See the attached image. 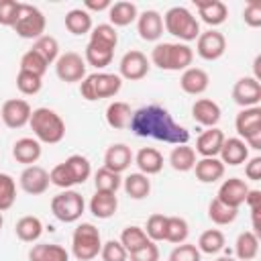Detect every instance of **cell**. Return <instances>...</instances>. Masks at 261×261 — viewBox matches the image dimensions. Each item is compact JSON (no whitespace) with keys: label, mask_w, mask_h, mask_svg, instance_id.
Listing matches in <instances>:
<instances>
[{"label":"cell","mask_w":261,"mask_h":261,"mask_svg":"<svg viewBox=\"0 0 261 261\" xmlns=\"http://www.w3.org/2000/svg\"><path fill=\"white\" fill-rule=\"evenodd\" d=\"M130 130L143 139H157L169 145H188L190 130L173 120L167 108L159 104H147L133 112Z\"/></svg>","instance_id":"6da1fadb"},{"label":"cell","mask_w":261,"mask_h":261,"mask_svg":"<svg viewBox=\"0 0 261 261\" xmlns=\"http://www.w3.org/2000/svg\"><path fill=\"white\" fill-rule=\"evenodd\" d=\"M151 61L163 71H184L194 61V51L186 43H157L151 51Z\"/></svg>","instance_id":"7a4b0ae2"},{"label":"cell","mask_w":261,"mask_h":261,"mask_svg":"<svg viewBox=\"0 0 261 261\" xmlns=\"http://www.w3.org/2000/svg\"><path fill=\"white\" fill-rule=\"evenodd\" d=\"M29 126H31L33 135H35V139L39 143L55 145V143H59L65 137V122H63V118L55 110H51L47 106H41V108L33 110Z\"/></svg>","instance_id":"3957f363"},{"label":"cell","mask_w":261,"mask_h":261,"mask_svg":"<svg viewBox=\"0 0 261 261\" xmlns=\"http://www.w3.org/2000/svg\"><path fill=\"white\" fill-rule=\"evenodd\" d=\"M120 88H122V77L118 73H106V71L90 73L80 82V94L88 102L112 98L120 92Z\"/></svg>","instance_id":"277c9868"},{"label":"cell","mask_w":261,"mask_h":261,"mask_svg":"<svg viewBox=\"0 0 261 261\" xmlns=\"http://www.w3.org/2000/svg\"><path fill=\"white\" fill-rule=\"evenodd\" d=\"M163 29L186 45L196 41L200 35V22L186 6H171L163 16Z\"/></svg>","instance_id":"5b68a950"},{"label":"cell","mask_w":261,"mask_h":261,"mask_svg":"<svg viewBox=\"0 0 261 261\" xmlns=\"http://www.w3.org/2000/svg\"><path fill=\"white\" fill-rule=\"evenodd\" d=\"M102 239L100 230L92 222H82L73 228L71 234V253L77 261H92L100 255Z\"/></svg>","instance_id":"8992f818"},{"label":"cell","mask_w":261,"mask_h":261,"mask_svg":"<svg viewBox=\"0 0 261 261\" xmlns=\"http://www.w3.org/2000/svg\"><path fill=\"white\" fill-rule=\"evenodd\" d=\"M86 210V202H84V196L75 190H63L59 192L57 196H53L51 200V212L57 220L69 224V222H75L82 218Z\"/></svg>","instance_id":"52a82bcc"},{"label":"cell","mask_w":261,"mask_h":261,"mask_svg":"<svg viewBox=\"0 0 261 261\" xmlns=\"http://www.w3.org/2000/svg\"><path fill=\"white\" fill-rule=\"evenodd\" d=\"M45 27H47V20H45V14L33 6V4H22L20 2V12H18V18L14 22V33L20 37V39H33L37 41L39 37L45 35Z\"/></svg>","instance_id":"ba28073f"},{"label":"cell","mask_w":261,"mask_h":261,"mask_svg":"<svg viewBox=\"0 0 261 261\" xmlns=\"http://www.w3.org/2000/svg\"><path fill=\"white\" fill-rule=\"evenodd\" d=\"M234 128L239 133V139L247 143L251 149H261V108H243L234 118Z\"/></svg>","instance_id":"9c48e42d"},{"label":"cell","mask_w":261,"mask_h":261,"mask_svg":"<svg viewBox=\"0 0 261 261\" xmlns=\"http://www.w3.org/2000/svg\"><path fill=\"white\" fill-rule=\"evenodd\" d=\"M55 73L65 84H75L86 77V61L75 51H65L55 61Z\"/></svg>","instance_id":"30bf717a"},{"label":"cell","mask_w":261,"mask_h":261,"mask_svg":"<svg viewBox=\"0 0 261 261\" xmlns=\"http://www.w3.org/2000/svg\"><path fill=\"white\" fill-rule=\"evenodd\" d=\"M151 69V63L147 59V55L139 49H130L126 51L122 57H120V63H118V75L122 80H128V82H139L143 80Z\"/></svg>","instance_id":"8fae6325"},{"label":"cell","mask_w":261,"mask_h":261,"mask_svg":"<svg viewBox=\"0 0 261 261\" xmlns=\"http://www.w3.org/2000/svg\"><path fill=\"white\" fill-rule=\"evenodd\" d=\"M226 51V39L220 31H204L198 35L196 39V53L198 57H202L204 61H216L224 55Z\"/></svg>","instance_id":"7c38bea8"},{"label":"cell","mask_w":261,"mask_h":261,"mask_svg":"<svg viewBox=\"0 0 261 261\" xmlns=\"http://www.w3.org/2000/svg\"><path fill=\"white\" fill-rule=\"evenodd\" d=\"M31 114H33L31 104L20 98H10L0 108V118L8 128H22L24 124H29Z\"/></svg>","instance_id":"4fadbf2b"},{"label":"cell","mask_w":261,"mask_h":261,"mask_svg":"<svg viewBox=\"0 0 261 261\" xmlns=\"http://www.w3.org/2000/svg\"><path fill=\"white\" fill-rule=\"evenodd\" d=\"M232 100L241 108L259 106V102H261V84H259V80H255L253 75L237 80L234 86H232Z\"/></svg>","instance_id":"5bb4252c"},{"label":"cell","mask_w":261,"mask_h":261,"mask_svg":"<svg viewBox=\"0 0 261 261\" xmlns=\"http://www.w3.org/2000/svg\"><path fill=\"white\" fill-rule=\"evenodd\" d=\"M18 184L22 188V192L31 194V196H41L49 190V173L41 167V165H29L20 171Z\"/></svg>","instance_id":"9a60e30c"},{"label":"cell","mask_w":261,"mask_h":261,"mask_svg":"<svg viewBox=\"0 0 261 261\" xmlns=\"http://www.w3.org/2000/svg\"><path fill=\"white\" fill-rule=\"evenodd\" d=\"M247 192H249V186L245 184V179H241V177H228V179H224V181L220 184L216 198H218L222 204H226V206L239 210V208L245 204Z\"/></svg>","instance_id":"2e32d148"},{"label":"cell","mask_w":261,"mask_h":261,"mask_svg":"<svg viewBox=\"0 0 261 261\" xmlns=\"http://www.w3.org/2000/svg\"><path fill=\"white\" fill-rule=\"evenodd\" d=\"M137 33L143 41L155 43L163 35V16L157 10H145L137 16Z\"/></svg>","instance_id":"e0dca14e"},{"label":"cell","mask_w":261,"mask_h":261,"mask_svg":"<svg viewBox=\"0 0 261 261\" xmlns=\"http://www.w3.org/2000/svg\"><path fill=\"white\" fill-rule=\"evenodd\" d=\"M133 159L135 157H133V151H130L128 145L114 143L104 153V167L110 169V171H114V173H122V171H126L130 167Z\"/></svg>","instance_id":"ac0fdd59"},{"label":"cell","mask_w":261,"mask_h":261,"mask_svg":"<svg viewBox=\"0 0 261 261\" xmlns=\"http://www.w3.org/2000/svg\"><path fill=\"white\" fill-rule=\"evenodd\" d=\"M194 4L198 8V14H200L202 22H206L210 29L222 24L228 16V8L220 0H194Z\"/></svg>","instance_id":"d6986e66"},{"label":"cell","mask_w":261,"mask_h":261,"mask_svg":"<svg viewBox=\"0 0 261 261\" xmlns=\"http://www.w3.org/2000/svg\"><path fill=\"white\" fill-rule=\"evenodd\" d=\"M179 86L186 94L190 96H200L208 90L210 86V75L202 69V67H188L181 71V77H179Z\"/></svg>","instance_id":"ffe728a7"},{"label":"cell","mask_w":261,"mask_h":261,"mask_svg":"<svg viewBox=\"0 0 261 261\" xmlns=\"http://www.w3.org/2000/svg\"><path fill=\"white\" fill-rule=\"evenodd\" d=\"M220 114H222L220 106L210 98H200L192 104V118L202 126H208V128L216 126L220 120Z\"/></svg>","instance_id":"44dd1931"},{"label":"cell","mask_w":261,"mask_h":261,"mask_svg":"<svg viewBox=\"0 0 261 261\" xmlns=\"http://www.w3.org/2000/svg\"><path fill=\"white\" fill-rule=\"evenodd\" d=\"M218 155H220L218 159H220L224 165L237 167V165H241V163H245V161L249 159V147H247V143H245L243 139L230 137V139H224L222 149H220Z\"/></svg>","instance_id":"7402d4cb"},{"label":"cell","mask_w":261,"mask_h":261,"mask_svg":"<svg viewBox=\"0 0 261 261\" xmlns=\"http://www.w3.org/2000/svg\"><path fill=\"white\" fill-rule=\"evenodd\" d=\"M224 133L216 126L204 130L198 139H196V153L202 155V157H218L220 149H222V143H224Z\"/></svg>","instance_id":"603a6c76"},{"label":"cell","mask_w":261,"mask_h":261,"mask_svg":"<svg viewBox=\"0 0 261 261\" xmlns=\"http://www.w3.org/2000/svg\"><path fill=\"white\" fill-rule=\"evenodd\" d=\"M224 167L226 165L218 157H202V159L196 161L194 173H196V179L198 181H202V184H214V181L222 179Z\"/></svg>","instance_id":"cb8c5ba5"},{"label":"cell","mask_w":261,"mask_h":261,"mask_svg":"<svg viewBox=\"0 0 261 261\" xmlns=\"http://www.w3.org/2000/svg\"><path fill=\"white\" fill-rule=\"evenodd\" d=\"M41 143L33 137H22L12 145V157L22 165H35L41 157Z\"/></svg>","instance_id":"d4e9b609"},{"label":"cell","mask_w":261,"mask_h":261,"mask_svg":"<svg viewBox=\"0 0 261 261\" xmlns=\"http://www.w3.org/2000/svg\"><path fill=\"white\" fill-rule=\"evenodd\" d=\"M88 206H90V212L96 218L106 220V218H110V216L116 214V210H118V198L112 192H98L96 190V194L90 198V204Z\"/></svg>","instance_id":"484cf974"},{"label":"cell","mask_w":261,"mask_h":261,"mask_svg":"<svg viewBox=\"0 0 261 261\" xmlns=\"http://www.w3.org/2000/svg\"><path fill=\"white\" fill-rule=\"evenodd\" d=\"M133 161L137 163V167H139V171L143 175H155V173H159L163 169V155L153 147L139 149Z\"/></svg>","instance_id":"4316f807"},{"label":"cell","mask_w":261,"mask_h":261,"mask_svg":"<svg viewBox=\"0 0 261 261\" xmlns=\"http://www.w3.org/2000/svg\"><path fill=\"white\" fill-rule=\"evenodd\" d=\"M29 261H69V253L57 243H37L29 251Z\"/></svg>","instance_id":"83f0119b"},{"label":"cell","mask_w":261,"mask_h":261,"mask_svg":"<svg viewBox=\"0 0 261 261\" xmlns=\"http://www.w3.org/2000/svg\"><path fill=\"white\" fill-rule=\"evenodd\" d=\"M139 16V10H137V4L135 2H128V0H120V2H114L110 8H108V18H110V24L116 29V27H128L130 22H135Z\"/></svg>","instance_id":"f1b7e54d"},{"label":"cell","mask_w":261,"mask_h":261,"mask_svg":"<svg viewBox=\"0 0 261 261\" xmlns=\"http://www.w3.org/2000/svg\"><path fill=\"white\" fill-rule=\"evenodd\" d=\"M122 188H124V194L133 200H143L151 194V179L149 175H143L141 171L137 173H128L124 179H122Z\"/></svg>","instance_id":"f546056e"},{"label":"cell","mask_w":261,"mask_h":261,"mask_svg":"<svg viewBox=\"0 0 261 261\" xmlns=\"http://www.w3.org/2000/svg\"><path fill=\"white\" fill-rule=\"evenodd\" d=\"M14 232H16V237H18L22 243H35V241H39L41 234H43V222H41V218L31 216V214H29V216H22V218L16 220Z\"/></svg>","instance_id":"4dcf8cb0"},{"label":"cell","mask_w":261,"mask_h":261,"mask_svg":"<svg viewBox=\"0 0 261 261\" xmlns=\"http://www.w3.org/2000/svg\"><path fill=\"white\" fill-rule=\"evenodd\" d=\"M196 161H198L196 159V151L190 145H175L171 149V153H169V165L175 171H181V173L192 171L194 165H196Z\"/></svg>","instance_id":"1f68e13d"},{"label":"cell","mask_w":261,"mask_h":261,"mask_svg":"<svg viewBox=\"0 0 261 261\" xmlns=\"http://www.w3.org/2000/svg\"><path fill=\"white\" fill-rule=\"evenodd\" d=\"M259 253V237L253 230H245L234 241V255L239 261H251Z\"/></svg>","instance_id":"d6a6232c"},{"label":"cell","mask_w":261,"mask_h":261,"mask_svg":"<svg viewBox=\"0 0 261 261\" xmlns=\"http://www.w3.org/2000/svg\"><path fill=\"white\" fill-rule=\"evenodd\" d=\"M65 29L80 37V35H88L92 31V16L86 8H73L65 14Z\"/></svg>","instance_id":"836d02e7"},{"label":"cell","mask_w":261,"mask_h":261,"mask_svg":"<svg viewBox=\"0 0 261 261\" xmlns=\"http://www.w3.org/2000/svg\"><path fill=\"white\" fill-rule=\"evenodd\" d=\"M130 116H133V110L126 102H110L106 106V122L110 128H126L130 124Z\"/></svg>","instance_id":"e575fe53"},{"label":"cell","mask_w":261,"mask_h":261,"mask_svg":"<svg viewBox=\"0 0 261 261\" xmlns=\"http://www.w3.org/2000/svg\"><path fill=\"white\" fill-rule=\"evenodd\" d=\"M88 43H94L98 47H104V49H116L118 45V33L116 29L110 24V22H102L98 27H92L90 31V41Z\"/></svg>","instance_id":"d590c367"},{"label":"cell","mask_w":261,"mask_h":261,"mask_svg":"<svg viewBox=\"0 0 261 261\" xmlns=\"http://www.w3.org/2000/svg\"><path fill=\"white\" fill-rule=\"evenodd\" d=\"M224 243H226V239H224L222 230H218V228H208V230H204V232L200 234L196 247H198L200 253L216 255V253H220V251L224 249Z\"/></svg>","instance_id":"8d00e7d4"},{"label":"cell","mask_w":261,"mask_h":261,"mask_svg":"<svg viewBox=\"0 0 261 261\" xmlns=\"http://www.w3.org/2000/svg\"><path fill=\"white\" fill-rule=\"evenodd\" d=\"M120 245L126 249V253L130 255V253H135V251H139L141 247H145L147 243H149V237L145 234V230L141 228V226H135V224H130V226H126V228H122V232H120Z\"/></svg>","instance_id":"74e56055"},{"label":"cell","mask_w":261,"mask_h":261,"mask_svg":"<svg viewBox=\"0 0 261 261\" xmlns=\"http://www.w3.org/2000/svg\"><path fill=\"white\" fill-rule=\"evenodd\" d=\"M239 216V210L237 208H230L226 204H222L218 198H214L210 204H208V218L218 224V226H224V224H230L234 222Z\"/></svg>","instance_id":"f35d334b"},{"label":"cell","mask_w":261,"mask_h":261,"mask_svg":"<svg viewBox=\"0 0 261 261\" xmlns=\"http://www.w3.org/2000/svg\"><path fill=\"white\" fill-rule=\"evenodd\" d=\"M112 57H114V51L112 49H104V47H98L94 43H88L86 45V51H84V61L96 69H104L106 65L112 63Z\"/></svg>","instance_id":"ab89813d"},{"label":"cell","mask_w":261,"mask_h":261,"mask_svg":"<svg viewBox=\"0 0 261 261\" xmlns=\"http://www.w3.org/2000/svg\"><path fill=\"white\" fill-rule=\"evenodd\" d=\"M190 234V224L181 216H167V230H165V241L173 245H181L188 241Z\"/></svg>","instance_id":"60d3db41"},{"label":"cell","mask_w":261,"mask_h":261,"mask_svg":"<svg viewBox=\"0 0 261 261\" xmlns=\"http://www.w3.org/2000/svg\"><path fill=\"white\" fill-rule=\"evenodd\" d=\"M94 186H96L98 192H112V194H116L118 188L122 186V177H120V173H114V171H110L106 167H100L94 173Z\"/></svg>","instance_id":"b9f144b4"},{"label":"cell","mask_w":261,"mask_h":261,"mask_svg":"<svg viewBox=\"0 0 261 261\" xmlns=\"http://www.w3.org/2000/svg\"><path fill=\"white\" fill-rule=\"evenodd\" d=\"M33 49L47 61V65L55 63L57 57L61 55V53H59V43H57V39L51 37V35H43V37H39V39L33 43Z\"/></svg>","instance_id":"7bdbcfd3"},{"label":"cell","mask_w":261,"mask_h":261,"mask_svg":"<svg viewBox=\"0 0 261 261\" xmlns=\"http://www.w3.org/2000/svg\"><path fill=\"white\" fill-rule=\"evenodd\" d=\"M65 165L69 167L75 184H86L88 177L92 175V165H90L88 157H84V155H77V153L75 155H69L65 159Z\"/></svg>","instance_id":"ee69618b"},{"label":"cell","mask_w":261,"mask_h":261,"mask_svg":"<svg viewBox=\"0 0 261 261\" xmlns=\"http://www.w3.org/2000/svg\"><path fill=\"white\" fill-rule=\"evenodd\" d=\"M16 202V181L8 173H0V212H6Z\"/></svg>","instance_id":"f6af8a7d"},{"label":"cell","mask_w":261,"mask_h":261,"mask_svg":"<svg viewBox=\"0 0 261 261\" xmlns=\"http://www.w3.org/2000/svg\"><path fill=\"white\" fill-rule=\"evenodd\" d=\"M47 67H49L47 61H45L35 49L24 51L22 57H20V69H22V71H29V73H35V75L43 77L45 71H47Z\"/></svg>","instance_id":"bcb514c9"},{"label":"cell","mask_w":261,"mask_h":261,"mask_svg":"<svg viewBox=\"0 0 261 261\" xmlns=\"http://www.w3.org/2000/svg\"><path fill=\"white\" fill-rule=\"evenodd\" d=\"M145 234L149 237V241L153 243H159V241H165V230H167V216L165 214H151L147 218V224H145Z\"/></svg>","instance_id":"7dc6e473"},{"label":"cell","mask_w":261,"mask_h":261,"mask_svg":"<svg viewBox=\"0 0 261 261\" xmlns=\"http://www.w3.org/2000/svg\"><path fill=\"white\" fill-rule=\"evenodd\" d=\"M16 88H18V92L24 94V96H35V94H39L41 88H43V77L20 69L18 75H16Z\"/></svg>","instance_id":"c3c4849f"},{"label":"cell","mask_w":261,"mask_h":261,"mask_svg":"<svg viewBox=\"0 0 261 261\" xmlns=\"http://www.w3.org/2000/svg\"><path fill=\"white\" fill-rule=\"evenodd\" d=\"M49 181H51L53 186L61 188V190H69L71 186H75L73 175H71L69 167L65 165V161H63V163H57V165L49 171Z\"/></svg>","instance_id":"681fc988"},{"label":"cell","mask_w":261,"mask_h":261,"mask_svg":"<svg viewBox=\"0 0 261 261\" xmlns=\"http://www.w3.org/2000/svg\"><path fill=\"white\" fill-rule=\"evenodd\" d=\"M100 257H102V261H128L126 249L120 245V241H114V239L102 243Z\"/></svg>","instance_id":"f907efd6"},{"label":"cell","mask_w":261,"mask_h":261,"mask_svg":"<svg viewBox=\"0 0 261 261\" xmlns=\"http://www.w3.org/2000/svg\"><path fill=\"white\" fill-rule=\"evenodd\" d=\"M167 261H202V253L198 251L196 245L181 243V245H175L173 247V251L169 253V259Z\"/></svg>","instance_id":"816d5d0a"},{"label":"cell","mask_w":261,"mask_h":261,"mask_svg":"<svg viewBox=\"0 0 261 261\" xmlns=\"http://www.w3.org/2000/svg\"><path fill=\"white\" fill-rule=\"evenodd\" d=\"M20 12V2L16 0H0V24L2 27H14Z\"/></svg>","instance_id":"f5cc1de1"},{"label":"cell","mask_w":261,"mask_h":261,"mask_svg":"<svg viewBox=\"0 0 261 261\" xmlns=\"http://www.w3.org/2000/svg\"><path fill=\"white\" fill-rule=\"evenodd\" d=\"M128 259L130 261H159V247L153 241H149L145 247H141L139 251L130 253Z\"/></svg>","instance_id":"db71d44e"},{"label":"cell","mask_w":261,"mask_h":261,"mask_svg":"<svg viewBox=\"0 0 261 261\" xmlns=\"http://www.w3.org/2000/svg\"><path fill=\"white\" fill-rule=\"evenodd\" d=\"M243 20H245L247 27L259 29L261 27V4L259 2H249L243 10Z\"/></svg>","instance_id":"11a10c76"},{"label":"cell","mask_w":261,"mask_h":261,"mask_svg":"<svg viewBox=\"0 0 261 261\" xmlns=\"http://www.w3.org/2000/svg\"><path fill=\"white\" fill-rule=\"evenodd\" d=\"M245 175H247V179H251V181H259V179H261V157H251V159H247Z\"/></svg>","instance_id":"9f6ffc18"},{"label":"cell","mask_w":261,"mask_h":261,"mask_svg":"<svg viewBox=\"0 0 261 261\" xmlns=\"http://www.w3.org/2000/svg\"><path fill=\"white\" fill-rule=\"evenodd\" d=\"M245 204L249 206L251 212H261V190H249Z\"/></svg>","instance_id":"6f0895ef"},{"label":"cell","mask_w":261,"mask_h":261,"mask_svg":"<svg viewBox=\"0 0 261 261\" xmlns=\"http://www.w3.org/2000/svg\"><path fill=\"white\" fill-rule=\"evenodd\" d=\"M84 6H86V10H108L110 6H112V2L110 0H86L84 2Z\"/></svg>","instance_id":"680465c9"},{"label":"cell","mask_w":261,"mask_h":261,"mask_svg":"<svg viewBox=\"0 0 261 261\" xmlns=\"http://www.w3.org/2000/svg\"><path fill=\"white\" fill-rule=\"evenodd\" d=\"M216 261H234L232 257H220V259H216Z\"/></svg>","instance_id":"91938a15"},{"label":"cell","mask_w":261,"mask_h":261,"mask_svg":"<svg viewBox=\"0 0 261 261\" xmlns=\"http://www.w3.org/2000/svg\"><path fill=\"white\" fill-rule=\"evenodd\" d=\"M2 224H4V218H2V212H0V228H2Z\"/></svg>","instance_id":"94428289"}]
</instances>
